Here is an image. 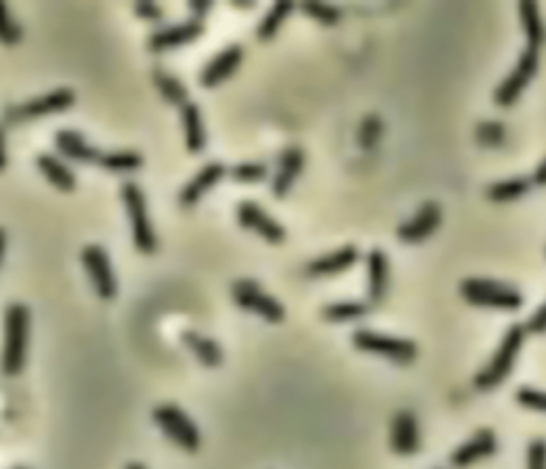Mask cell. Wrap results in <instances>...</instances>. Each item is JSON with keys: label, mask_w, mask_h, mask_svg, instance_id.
<instances>
[{"label": "cell", "mask_w": 546, "mask_h": 469, "mask_svg": "<svg viewBox=\"0 0 546 469\" xmlns=\"http://www.w3.org/2000/svg\"><path fill=\"white\" fill-rule=\"evenodd\" d=\"M182 122H184V135H186V150L190 154H201L207 145L205 126L201 109L195 103H186L182 107Z\"/></svg>", "instance_id": "cell-24"}, {"label": "cell", "mask_w": 546, "mask_h": 469, "mask_svg": "<svg viewBox=\"0 0 546 469\" xmlns=\"http://www.w3.org/2000/svg\"><path fill=\"white\" fill-rule=\"evenodd\" d=\"M182 342L205 367L216 369V367L222 365L224 354H222L220 344L214 342V339L205 337V335H201L197 331H184L182 333Z\"/></svg>", "instance_id": "cell-23"}, {"label": "cell", "mask_w": 546, "mask_h": 469, "mask_svg": "<svg viewBox=\"0 0 546 469\" xmlns=\"http://www.w3.org/2000/svg\"><path fill=\"white\" fill-rule=\"evenodd\" d=\"M231 5H235V7H239V9H252L256 3H252V0H250V3H237V0H233Z\"/></svg>", "instance_id": "cell-44"}, {"label": "cell", "mask_w": 546, "mask_h": 469, "mask_svg": "<svg viewBox=\"0 0 546 469\" xmlns=\"http://www.w3.org/2000/svg\"><path fill=\"white\" fill-rule=\"evenodd\" d=\"M519 18L527 39L529 50H540V45L546 41V28L540 18L538 3H519Z\"/></svg>", "instance_id": "cell-25"}, {"label": "cell", "mask_w": 546, "mask_h": 469, "mask_svg": "<svg viewBox=\"0 0 546 469\" xmlns=\"http://www.w3.org/2000/svg\"><path fill=\"white\" fill-rule=\"evenodd\" d=\"M188 9L192 13V20L203 24L205 15L214 9V3L212 0H192V3H188Z\"/></svg>", "instance_id": "cell-40"}, {"label": "cell", "mask_w": 546, "mask_h": 469, "mask_svg": "<svg viewBox=\"0 0 546 469\" xmlns=\"http://www.w3.org/2000/svg\"><path fill=\"white\" fill-rule=\"evenodd\" d=\"M30 344V310L24 303H11L5 310V344H3V374L20 376Z\"/></svg>", "instance_id": "cell-1"}, {"label": "cell", "mask_w": 546, "mask_h": 469, "mask_svg": "<svg viewBox=\"0 0 546 469\" xmlns=\"http://www.w3.org/2000/svg\"><path fill=\"white\" fill-rule=\"evenodd\" d=\"M382 131H384V124L378 116H367L363 122H361V128H359V145L363 150H374L380 137H382Z\"/></svg>", "instance_id": "cell-34"}, {"label": "cell", "mask_w": 546, "mask_h": 469, "mask_svg": "<svg viewBox=\"0 0 546 469\" xmlns=\"http://www.w3.org/2000/svg\"><path fill=\"white\" fill-rule=\"evenodd\" d=\"M357 261H359L357 246L348 244L331 254L314 258V261L308 265V273L314 278H329V276H337V273L350 269Z\"/></svg>", "instance_id": "cell-21"}, {"label": "cell", "mask_w": 546, "mask_h": 469, "mask_svg": "<svg viewBox=\"0 0 546 469\" xmlns=\"http://www.w3.org/2000/svg\"><path fill=\"white\" fill-rule=\"evenodd\" d=\"M497 446H500V442H497V435L491 429H478L468 442L455 448L451 455V463L459 469H465L474 465L476 461H483L495 455Z\"/></svg>", "instance_id": "cell-14"}, {"label": "cell", "mask_w": 546, "mask_h": 469, "mask_svg": "<svg viewBox=\"0 0 546 469\" xmlns=\"http://www.w3.org/2000/svg\"><path fill=\"white\" fill-rule=\"evenodd\" d=\"M476 139L480 145H487V148H500L506 139V131L502 122H483L476 128Z\"/></svg>", "instance_id": "cell-35"}, {"label": "cell", "mask_w": 546, "mask_h": 469, "mask_svg": "<svg viewBox=\"0 0 546 469\" xmlns=\"http://www.w3.org/2000/svg\"><path fill=\"white\" fill-rule=\"evenodd\" d=\"M231 297L239 307H242V310L261 316L263 320L271 322V325H278V322L286 318L284 305L276 297L265 293L259 282H254L250 278L233 282Z\"/></svg>", "instance_id": "cell-7"}, {"label": "cell", "mask_w": 546, "mask_h": 469, "mask_svg": "<svg viewBox=\"0 0 546 469\" xmlns=\"http://www.w3.org/2000/svg\"><path fill=\"white\" fill-rule=\"evenodd\" d=\"M517 401L527 410H536V412H546V393L538 391V388H529L521 386L517 391Z\"/></svg>", "instance_id": "cell-36"}, {"label": "cell", "mask_w": 546, "mask_h": 469, "mask_svg": "<svg viewBox=\"0 0 546 469\" xmlns=\"http://www.w3.org/2000/svg\"><path fill=\"white\" fill-rule=\"evenodd\" d=\"M82 265L88 273L96 297L103 301H114L118 297V278L107 250L99 244H88L82 250Z\"/></svg>", "instance_id": "cell-9"}, {"label": "cell", "mask_w": 546, "mask_h": 469, "mask_svg": "<svg viewBox=\"0 0 546 469\" xmlns=\"http://www.w3.org/2000/svg\"><path fill=\"white\" fill-rule=\"evenodd\" d=\"M126 469H148L146 465H141V463H128Z\"/></svg>", "instance_id": "cell-45"}, {"label": "cell", "mask_w": 546, "mask_h": 469, "mask_svg": "<svg viewBox=\"0 0 546 469\" xmlns=\"http://www.w3.org/2000/svg\"><path fill=\"white\" fill-rule=\"evenodd\" d=\"M442 218V205L436 201H427L419 207V212H416L412 220H406L404 224L397 226V237L404 244H421V241H425L440 229Z\"/></svg>", "instance_id": "cell-11"}, {"label": "cell", "mask_w": 546, "mask_h": 469, "mask_svg": "<svg viewBox=\"0 0 546 469\" xmlns=\"http://www.w3.org/2000/svg\"><path fill=\"white\" fill-rule=\"evenodd\" d=\"M152 418L158 429L163 431L175 446H180L186 452H197L201 448V431L180 406L165 403V406L154 408Z\"/></svg>", "instance_id": "cell-5"}, {"label": "cell", "mask_w": 546, "mask_h": 469, "mask_svg": "<svg viewBox=\"0 0 546 469\" xmlns=\"http://www.w3.org/2000/svg\"><path fill=\"white\" fill-rule=\"evenodd\" d=\"M24 39V30L20 22L13 18L7 3H0V43L3 45H18Z\"/></svg>", "instance_id": "cell-32"}, {"label": "cell", "mask_w": 546, "mask_h": 469, "mask_svg": "<svg viewBox=\"0 0 546 469\" xmlns=\"http://www.w3.org/2000/svg\"><path fill=\"white\" fill-rule=\"evenodd\" d=\"M299 7L305 15H310L312 20H316L318 24H323V26H337L342 22V11L333 5L314 3V0H308V3H299Z\"/></svg>", "instance_id": "cell-31"}, {"label": "cell", "mask_w": 546, "mask_h": 469, "mask_svg": "<svg viewBox=\"0 0 546 469\" xmlns=\"http://www.w3.org/2000/svg\"><path fill=\"white\" fill-rule=\"evenodd\" d=\"M120 194H122L126 216H128V220H131L135 248L141 254H154L158 248V239H156L154 226H152V220L148 214L146 192H143L141 186L135 182H124L120 188Z\"/></svg>", "instance_id": "cell-3"}, {"label": "cell", "mask_w": 546, "mask_h": 469, "mask_svg": "<svg viewBox=\"0 0 546 469\" xmlns=\"http://www.w3.org/2000/svg\"><path fill=\"white\" fill-rule=\"evenodd\" d=\"M367 276H369V301L380 305L387 299L389 282H391V267L389 256L380 248H374L367 254Z\"/></svg>", "instance_id": "cell-19"}, {"label": "cell", "mask_w": 546, "mask_h": 469, "mask_svg": "<svg viewBox=\"0 0 546 469\" xmlns=\"http://www.w3.org/2000/svg\"><path fill=\"white\" fill-rule=\"evenodd\" d=\"M135 15L141 20L152 22V24H160L165 20V11L160 9L156 3H135Z\"/></svg>", "instance_id": "cell-38"}, {"label": "cell", "mask_w": 546, "mask_h": 469, "mask_svg": "<svg viewBox=\"0 0 546 469\" xmlns=\"http://www.w3.org/2000/svg\"><path fill=\"white\" fill-rule=\"evenodd\" d=\"M37 169L41 175L60 192H73L77 188V177L69 169V165L60 160L54 154H39L37 156Z\"/></svg>", "instance_id": "cell-22"}, {"label": "cell", "mask_w": 546, "mask_h": 469, "mask_svg": "<svg viewBox=\"0 0 546 469\" xmlns=\"http://www.w3.org/2000/svg\"><path fill=\"white\" fill-rule=\"evenodd\" d=\"M305 167V152L301 148H297V145H291V148H286L280 156V163H278V171L276 175H273L271 180V192L273 197H276L278 201L284 199L288 192H291L293 184L297 182V177L301 175Z\"/></svg>", "instance_id": "cell-16"}, {"label": "cell", "mask_w": 546, "mask_h": 469, "mask_svg": "<svg viewBox=\"0 0 546 469\" xmlns=\"http://www.w3.org/2000/svg\"><path fill=\"white\" fill-rule=\"evenodd\" d=\"M77 101V96L71 88H58L50 94L39 96V99H32L20 109V116L24 118H41V116H52V113H64L69 111Z\"/></svg>", "instance_id": "cell-20"}, {"label": "cell", "mask_w": 546, "mask_h": 469, "mask_svg": "<svg viewBox=\"0 0 546 469\" xmlns=\"http://www.w3.org/2000/svg\"><path fill=\"white\" fill-rule=\"evenodd\" d=\"M9 163V154H7V133L5 126H0V173L7 169Z\"/></svg>", "instance_id": "cell-41"}, {"label": "cell", "mask_w": 546, "mask_h": 469, "mask_svg": "<svg viewBox=\"0 0 546 469\" xmlns=\"http://www.w3.org/2000/svg\"><path fill=\"white\" fill-rule=\"evenodd\" d=\"M205 26L201 22L188 20L184 24H173L156 30L148 39V50L152 54H163L167 50H175V47H184L188 43H195L203 37Z\"/></svg>", "instance_id": "cell-13"}, {"label": "cell", "mask_w": 546, "mask_h": 469, "mask_svg": "<svg viewBox=\"0 0 546 469\" xmlns=\"http://www.w3.org/2000/svg\"><path fill=\"white\" fill-rule=\"evenodd\" d=\"M459 293L465 301L476 307L515 312L523 305V295L517 288L487 278H465L459 286Z\"/></svg>", "instance_id": "cell-4"}, {"label": "cell", "mask_w": 546, "mask_h": 469, "mask_svg": "<svg viewBox=\"0 0 546 469\" xmlns=\"http://www.w3.org/2000/svg\"><path fill=\"white\" fill-rule=\"evenodd\" d=\"M15 469H24V467H15Z\"/></svg>", "instance_id": "cell-46"}, {"label": "cell", "mask_w": 546, "mask_h": 469, "mask_svg": "<svg viewBox=\"0 0 546 469\" xmlns=\"http://www.w3.org/2000/svg\"><path fill=\"white\" fill-rule=\"evenodd\" d=\"M540 67V56L536 50H529L525 47L523 54L519 56L517 67L508 73V77L504 82L495 88L493 92V101L500 105L502 109H508L512 105H517V101L521 99V94L525 92V88L534 82V77L538 73Z\"/></svg>", "instance_id": "cell-8"}, {"label": "cell", "mask_w": 546, "mask_h": 469, "mask_svg": "<svg viewBox=\"0 0 546 469\" xmlns=\"http://www.w3.org/2000/svg\"><path fill=\"white\" fill-rule=\"evenodd\" d=\"M103 169L114 171V173H128V171H137L143 167V158L139 152L133 150H122V152H109L101 156Z\"/></svg>", "instance_id": "cell-30"}, {"label": "cell", "mask_w": 546, "mask_h": 469, "mask_svg": "<svg viewBox=\"0 0 546 469\" xmlns=\"http://www.w3.org/2000/svg\"><path fill=\"white\" fill-rule=\"evenodd\" d=\"M293 9H295V3H291V0H280V3L273 5L271 11L261 20L259 28H256V37H259V41L267 43L276 37L288 15L293 13Z\"/></svg>", "instance_id": "cell-27"}, {"label": "cell", "mask_w": 546, "mask_h": 469, "mask_svg": "<svg viewBox=\"0 0 546 469\" xmlns=\"http://www.w3.org/2000/svg\"><path fill=\"white\" fill-rule=\"evenodd\" d=\"M369 312V305L361 301H340L323 307V318L329 322H350L363 318Z\"/></svg>", "instance_id": "cell-29"}, {"label": "cell", "mask_w": 546, "mask_h": 469, "mask_svg": "<svg viewBox=\"0 0 546 469\" xmlns=\"http://www.w3.org/2000/svg\"><path fill=\"white\" fill-rule=\"evenodd\" d=\"M56 150L60 152V156L75 160V163L82 165H99L103 152L96 150L94 145H90L86 141V137L77 131H69V128H64V131H58L56 137Z\"/></svg>", "instance_id": "cell-18"}, {"label": "cell", "mask_w": 546, "mask_h": 469, "mask_svg": "<svg viewBox=\"0 0 546 469\" xmlns=\"http://www.w3.org/2000/svg\"><path fill=\"white\" fill-rule=\"evenodd\" d=\"M352 346L361 352L380 354V357L389 359L397 365H410L419 357V348H416V344L410 342V339L384 335L369 329H359L352 333Z\"/></svg>", "instance_id": "cell-6"}, {"label": "cell", "mask_w": 546, "mask_h": 469, "mask_svg": "<svg viewBox=\"0 0 546 469\" xmlns=\"http://www.w3.org/2000/svg\"><path fill=\"white\" fill-rule=\"evenodd\" d=\"M7 231L3 229V226H0V265H3V258H5V252H7Z\"/></svg>", "instance_id": "cell-43"}, {"label": "cell", "mask_w": 546, "mask_h": 469, "mask_svg": "<svg viewBox=\"0 0 546 469\" xmlns=\"http://www.w3.org/2000/svg\"><path fill=\"white\" fill-rule=\"evenodd\" d=\"M529 188H532V182L525 180V177H512V180L491 184L487 188V199L493 203L517 201L523 197V194L529 192Z\"/></svg>", "instance_id": "cell-28"}, {"label": "cell", "mask_w": 546, "mask_h": 469, "mask_svg": "<svg viewBox=\"0 0 546 469\" xmlns=\"http://www.w3.org/2000/svg\"><path fill=\"white\" fill-rule=\"evenodd\" d=\"M527 469H546V440L536 438L527 446Z\"/></svg>", "instance_id": "cell-37"}, {"label": "cell", "mask_w": 546, "mask_h": 469, "mask_svg": "<svg viewBox=\"0 0 546 469\" xmlns=\"http://www.w3.org/2000/svg\"><path fill=\"white\" fill-rule=\"evenodd\" d=\"M267 175L269 169L263 163H239L231 169V177L239 184H259Z\"/></svg>", "instance_id": "cell-33"}, {"label": "cell", "mask_w": 546, "mask_h": 469, "mask_svg": "<svg viewBox=\"0 0 546 469\" xmlns=\"http://www.w3.org/2000/svg\"><path fill=\"white\" fill-rule=\"evenodd\" d=\"M525 335H527V331L523 325H512L506 331V335L502 337L500 348L495 350L487 367L483 371H478L476 378H474V384H476L478 391H493V388H497L508 380V376L512 374V369H515V363L519 359V352L525 344Z\"/></svg>", "instance_id": "cell-2"}, {"label": "cell", "mask_w": 546, "mask_h": 469, "mask_svg": "<svg viewBox=\"0 0 546 469\" xmlns=\"http://www.w3.org/2000/svg\"><path fill=\"white\" fill-rule=\"evenodd\" d=\"M227 175V169H224L222 163H207L201 171H197V175L192 177V180L180 190L178 194V203L184 209L195 207L207 192H210L222 177Z\"/></svg>", "instance_id": "cell-17"}, {"label": "cell", "mask_w": 546, "mask_h": 469, "mask_svg": "<svg viewBox=\"0 0 546 469\" xmlns=\"http://www.w3.org/2000/svg\"><path fill=\"white\" fill-rule=\"evenodd\" d=\"M525 331L527 333H546V303L540 305L538 310L534 312V316L527 320V325H525Z\"/></svg>", "instance_id": "cell-39"}, {"label": "cell", "mask_w": 546, "mask_h": 469, "mask_svg": "<svg viewBox=\"0 0 546 469\" xmlns=\"http://www.w3.org/2000/svg\"><path fill=\"white\" fill-rule=\"evenodd\" d=\"M242 60H244V47L242 45L233 43L229 47H224L220 54H216L210 62L205 64L201 75H199V84L205 90H214L216 86L224 84L227 79H231L237 73Z\"/></svg>", "instance_id": "cell-12"}, {"label": "cell", "mask_w": 546, "mask_h": 469, "mask_svg": "<svg viewBox=\"0 0 546 469\" xmlns=\"http://www.w3.org/2000/svg\"><path fill=\"white\" fill-rule=\"evenodd\" d=\"M237 222L242 229L254 231L271 246H278L286 241L284 226L276 218H271L265 209L254 201H242L237 205Z\"/></svg>", "instance_id": "cell-10"}, {"label": "cell", "mask_w": 546, "mask_h": 469, "mask_svg": "<svg viewBox=\"0 0 546 469\" xmlns=\"http://www.w3.org/2000/svg\"><path fill=\"white\" fill-rule=\"evenodd\" d=\"M152 82L158 90V94L163 96V99L173 105V107H184L188 101V88L180 82L178 77H173L171 73L163 71V69H154L152 73Z\"/></svg>", "instance_id": "cell-26"}, {"label": "cell", "mask_w": 546, "mask_h": 469, "mask_svg": "<svg viewBox=\"0 0 546 469\" xmlns=\"http://www.w3.org/2000/svg\"><path fill=\"white\" fill-rule=\"evenodd\" d=\"M534 184L538 186H546V158L538 165L536 173H534Z\"/></svg>", "instance_id": "cell-42"}, {"label": "cell", "mask_w": 546, "mask_h": 469, "mask_svg": "<svg viewBox=\"0 0 546 469\" xmlns=\"http://www.w3.org/2000/svg\"><path fill=\"white\" fill-rule=\"evenodd\" d=\"M421 448V431L416 416L410 410L395 414L391 423V450L401 457L414 455Z\"/></svg>", "instance_id": "cell-15"}]
</instances>
